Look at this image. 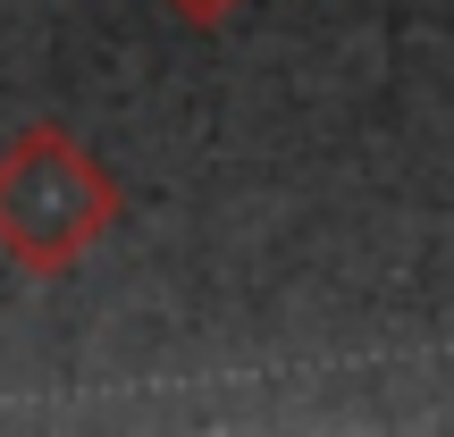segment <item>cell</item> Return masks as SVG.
Wrapping results in <instances>:
<instances>
[{
	"label": "cell",
	"instance_id": "obj_2",
	"mask_svg": "<svg viewBox=\"0 0 454 437\" xmlns=\"http://www.w3.org/2000/svg\"><path fill=\"white\" fill-rule=\"evenodd\" d=\"M168 9H177V17H194V26H219V17H236L244 0H168Z\"/></svg>",
	"mask_w": 454,
	"mask_h": 437
},
{
	"label": "cell",
	"instance_id": "obj_1",
	"mask_svg": "<svg viewBox=\"0 0 454 437\" xmlns=\"http://www.w3.org/2000/svg\"><path fill=\"white\" fill-rule=\"evenodd\" d=\"M127 219L118 177L67 127H26L0 152V253L34 277H67L110 227Z\"/></svg>",
	"mask_w": 454,
	"mask_h": 437
}]
</instances>
